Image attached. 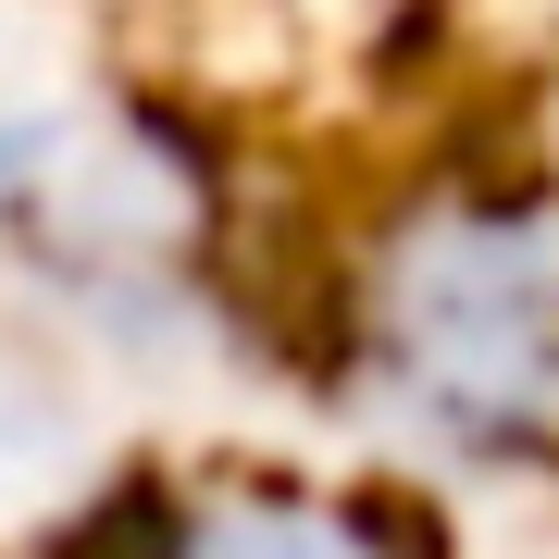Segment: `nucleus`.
<instances>
[{"label": "nucleus", "instance_id": "1", "mask_svg": "<svg viewBox=\"0 0 559 559\" xmlns=\"http://www.w3.org/2000/svg\"><path fill=\"white\" fill-rule=\"evenodd\" d=\"M411 348L448 411L559 423V224H473L411 274Z\"/></svg>", "mask_w": 559, "mask_h": 559}]
</instances>
